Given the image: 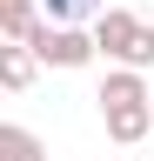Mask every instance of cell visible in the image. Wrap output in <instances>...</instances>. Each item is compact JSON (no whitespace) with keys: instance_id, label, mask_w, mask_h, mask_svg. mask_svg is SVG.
<instances>
[{"instance_id":"3","label":"cell","mask_w":154,"mask_h":161,"mask_svg":"<svg viewBox=\"0 0 154 161\" xmlns=\"http://www.w3.org/2000/svg\"><path fill=\"white\" fill-rule=\"evenodd\" d=\"M134 34H141V20H134L127 7H107V14H101V27H94V40H101L107 54H127V40H134Z\"/></svg>"},{"instance_id":"6","label":"cell","mask_w":154,"mask_h":161,"mask_svg":"<svg viewBox=\"0 0 154 161\" xmlns=\"http://www.w3.org/2000/svg\"><path fill=\"white\" fill-rule=\"evenodd\" d=\"M114 101H147L141 74H107V87H101V108H114Z\"/></svg>"},{"instance_id":"4","label":"cell","mask_w":154,"mask_h":161,"mask_svg":"<svg viewBox=\"0 0 154 161\" xmlns=\"http://www.w3.org/2000/svg\"><path fill=\"white\" fill-rule=\"evenodd\" d=\"M0 27H7L13 40H34V34H40V27H34V7H27V0H0Z\"/></svg>"},{"instance_id":"5","label":"cell","mask_w":154,"mask_h":161,"mask_svg":"<svg viewBox=\"0 0 154 161\" xmlns=\"http://www.w3.org/2000/svg\"><path fill=\"white\" fill-rule=\"evenodd\" d=\"M0 161H40V141L27 128H0Z\"/></svg>"},{"instance_id":"8","label":"cell","mask_w":154,"mask_h":161,"mask_svg":"<svg viewBox=\"0 0 154 161\" xmlns=\"http://www.w3.org/2000/svg\"><path fill=\"white\" fill-rule=\"evenodd\" d=\"M121 60H127V67H147V60H154V27H141V34H134Z\"/></svg>"},{"instance_id":"9","label":"cell","mask_w":154,"mask_h":161,"mask_svg":"<svg viewBox=\"0 0 154 161\" xmlns=\"http://www.w3.org/2000/svg\"><path fill=\"white\" fill-rule=\"evenodd\" d=\"M94 7H101V0H47V14H54V20H74V14H94Z\"/></svg>"},{"instance_id":"7","label":"cell","mask_w":154,"mask_h":161,"mask_svg":"<svg viewBox=\"0 0 154 161\" xmlns=\"http://www.w3.org/2000/svg\"><path fill=\"white\" fill-rule=\"evenodd\" d=\"M27 80H34V54L13 40V47H7V87H27Z\"/></svg>"},{"instance_id":"1","label":"cell","mask_w":154,"mask_h":161,"mask_svg":"<svg viewBox=\"0 0 154 161\" xmlns=\"http://www.w3.org/2000/svg\"><path fill=\"white\" fill-rule=\"evenodd\" d=\"M34 47H40V60H54V67H81V60L101 47V40H87L81 27H67V20H54V27L34 34Z\"/></svg>"},{"instance_id":"2","label":"cell","mask_w":154,"mask_h":161,"mask_svg":"<svg viewBox=\"0 0 154 161\" xmlns=\"http://www.w3.org/2000/svg\"><path fill=\"white\" fill-rule=\"evenodd\" d=\"M147 121H154L147 101H114V108H107V134H114V141H141Z\"/></svg>"}]
</instances>
